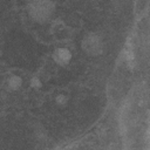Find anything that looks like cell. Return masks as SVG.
Segmentation results:
<instances>
[{
    "mask_svg": "<svg viewBox=\"0 0 150 150\" xmlns=\"http://www.w3.org/2000/svg\"><path fill=\"white\" fill-rule=\"evenodd\" d=\"M81 49L88 56H101L105 50L104 38L97 32L87 33L81 40Z\"/></svg>",
    "mask_w": 150,
    "mask_h": 150,
    "instance_id": "6da1fadb",
    "label": "cell"
},
{
    "mask_svg": "<svg viewBox=\"0 0 150 150\" xmlns=\"http://www.w3.org/2000/svg\"><path fill=\"white\" fill-rule=\"evenodd\" d=\"M55 9V4L50 1H35L28 5V15L36 22H46L50 19Z\"/></svg>",
    "mask_w": 150,
    "mask_h": 150,
    "instance_id": "7a4b0ae2",
    "label": "cell"
},
{
    "mask_svg": "<svg viewBox=\"0 0 150 150\" xmlns=\"http://www.w3.org/2000/svg\"><path fill=\"white\" fill-rule=\"evenodd\" d=\"M50 57L55 64H57L60 67H66L71 62L73 53L68 47L61 46V47H56L53 49Z\"/></svg>",
    "mask_w": 150,
    "mask_h": 150,
    "instance_id": "3957f363",
    "label": "cell"
},
{
    "mask_svg": "<svg viewBox=\"0 0 150 150\" xmlns=\"http://www.w3.org/2000/svg\"><path fill=\"white\" fill-rule=\"evenodd\" d=\"M23 84V80L18 74H11L7 76L5 81V87L8 91H16L19 90Z\"/></svg>",
    "mask_w": 150,
    "mask_h": 150,
    "instance_id": "277c9868",
    "label": "cell"
},
{
    "mask_svg": "<svg viewBox=\"0 0 150 150\" xmlns=\"http://www.w3.org/2000/svg\"><path fill=\"white\" fill-rule=\"evenodd\" d=\"M67 101H68V98L63 95V94H60L56 98H55V102L57 103V104H60V105H62V104H66L67 103Z\"/></svg>",
    "mask_w": 150,
    "mask_h": 150,
    "instance_id": "5b68a950",
    "label": "cell"
},
{
    "mask_svg": "<svg viewBox=\"0 0 150 150\" xmlns=\"http://www.w3.org/2000/svg\"><path fill=\"white\" fill-rule=\"evenodd\" d=\"M30 84H32L33 87H35V88L41 87V82H40V80H39V79H36V77H33V79H32Z\"/></svg>",
    "mask_w": 150,
    "mask_h": 150,
    "instance_id": "8992f818",
    "label": "cell"
}]
</instances>
